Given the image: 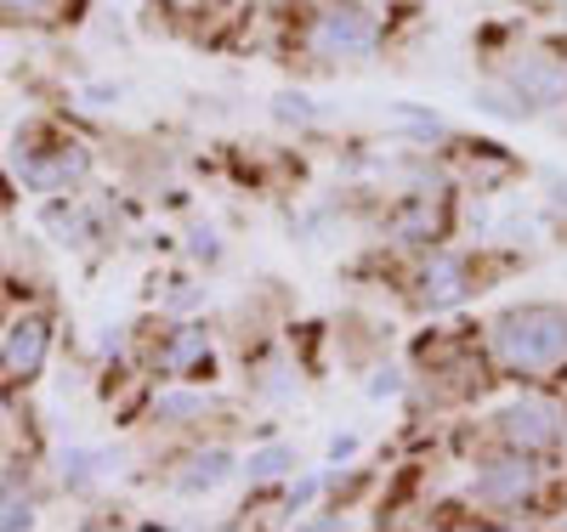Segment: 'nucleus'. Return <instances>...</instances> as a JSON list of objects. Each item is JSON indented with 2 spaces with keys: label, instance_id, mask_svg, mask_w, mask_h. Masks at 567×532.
I'll list each match as a JSON object with an SVG mask.
<instances>
[{
  "label": "nucleus",
  "instance_id": "obj_1",
  "mask_svg": "<svg viewBox=\"0 0 567 532\" xmlns=\"http://www.w3.org/2000/svg\"><path fill=\"white\" fill-rule=\"evenodd\" d=\"M494 352L511 374H550L567 363V306H516L494 323Z\"/></svg>",
  "mask_w": 567,
  "mask_h": 532
},
{
  "label": "nucleus",
  "instance_id": "obj_2",
  "mask_svg": "<svg viewBox=\"0 0 567 532\" xmlns=\"http://www.w3.org/2000/svg\"><path fill=\"white\" fill-rule=\"evenodd\" d=\"M374 45V23L358 12V7H336V12H323L318 29H312V52L318 58H358Z\"/></svg>",
  "mask_w": 567,
  "mask_h": 532
},
{
  "label": "nucleus",
  "instance_id": "obj_3",
  "mask_svg": "<svg viewBox=\"0 0 567 532\" xmlns=\"http://www.w3.org/2000/svg\"><path fill=\"white\" fill-rule=\"evenodd\" d=\"M499 425H505V442H511L516 453L550 448V442L561 437V419H556V408H545V403H516Z\"/></svg>",
  "mask_w": 567,
  "mask_h": 532
},
{
  "label": "nucleus",
  "instance_id": "obj_4",
  "mask_svg": "<svg viewBox=\"0 0 567 532\" xmlns=\"http://www.w3.org/2000/svg\"><path fill=\"white\" fill-rule=\"evenodd\" d=\"M45 346H52V328H45V317H18L7 328V346H0V368L7 374H34L45 363Z\"/></svg>",
  "mask_w": 567,
  "mask_h": 532
},
{
  "label": "nucleus",
  "instance_id": "obj_5",
  "mask_svg": "<svg viewBox=\"0 0 567 532\" xmlns=\"http://www.w3.org/2000/svg\"><path fill=\"white\" fill-rule=\"evenodd\" d=\"M528 488H534V465H528L523 453L499 459V465H488V470L477 476V499H483V504H523Z\"/></svg>",
  "mask_w": 567,
  "mask_h": 532
},
{
  "label": "nucleus",
  "instance_id": "obj_6",
  "mask_svg": "<svg viewBox=\"0 0 567 532\" xmlns=\"http://www.w3.org/2000/svg\"><path fill=\"white\" fill-rule=\"evenodd\" d=\"M420 301L432 306V312L465 301V261H460V255H432V261H425V272H420Z\"/></svg>",
  "mask_w": 567,
  "mask_h": 532
},
{
  "label": "nucleus",
  "instance_id": "obj_7",
  "mask_svg": "<svg viewBox=\"0 0 567 532\" xmlns=\"http://www.w3.org/2000/svg\"><path fill=\"white\" fill-rule=\"evenodd\" d=\"M511 85L528 96V103H556L567 91V63H545V58H523L511 69Z\"/></svg>",
  "mask_w": 567,
  "mask_h": 532
},
{
  "label": "nucleus",
  "instance_id": "obj_8",
  "mask_svg": "<svg viewBox=\"0 0 567 532\" xmlns=\"http://www.w3.org/2000/svg\"><path fill=\"white\" fill-rule=\"evenodd\" d=\"M227 470H233V453H221V448H210V453H199V459H187L182 493H210V488H221Z\"/></svg>",
  "mask_w": 567,
  "mask_h": 532
},
{
  "label": "nucleus",
  "instance_id": "obj_9",
  "mask_svg": "<svg viewBox=\"0 0 567 532\" xmlns=\"http://www.w3.org/2000/svg\"><path fill=\"white\" fill-rule=\"evenodd\" d=\"M392 232H398V238H432V232H437V205L420 199L414 210H403V216L392 221Z\"/></svg>",
  "mask_w": 567,
  "mask_h": 532
},
{
  "label": "nucleus",
  "instance_id": "obj_10",
  "mask_svg": "<svg viewBox=\"0 0 567 532\" xmlns=\"http://www.w3.org/2000/svg\"><path fill=\"white\" fill-rule=\"evenodd\" d=\"M477 103H483L488 114H499V119H523V114H528V96H523V91H511V96H505V91H483Z\"/></svg>",
  "mask_w": 567,
  "mask_h": 532
},
{
  "label": "nucleus",
  "instance_id": "obj_11",
  "mask_svg": "<svg viewBox=\"0 0 567 532\" xmlns=\"http://www.w3.org/2000/svg\"><path fill=\"white\" fill-rule=\"evenodd\" d=\"M290 465H296V453H290V448H261V453H250V476H256V481L284 476Z\"/></svg>",
  "mask_w": 567,
  "mask_h": 532
},
{
  "label": "nucleus",
  "instance_id": "obj_12",
  "mask_svg": "<svg viewBox=\"0 0 567 532\" xmlns=\"http://www.w3.org/2000/svg\"><path fill=\"white\" fill-rule=\"evenodd\" d=\"M194 414H205V397H199V392H171V397H159V419H194Z\"/></svg>",
  "mask_w": 567,
  "mask_h": 532
},
{
  "label": "nucleus",
  "instance_id": "obj_13",
  "mask_svg": "<svg viewBox=\"0 0 567 532\" xmlns=\"http://www.w3.org/2000/svg\"><path fill=\"white\" fill-rule=\"evenodd\" d=\"M205 352V334H194V328H182V341L171 346V357H165V368H187V363H194Z\"/></svg>",
  "mask_w": 567,
  "mask_h": 532
},
{
  "label": "nucleus",
  "instance_id": "obj_14",
  "mask_svg": "<svg viewBox=\"0 0 567 532\" xmlns=\"http://www.w3.org/2000/svg\"><path fill=\"white\" fill-rule=\"evenodd\" d=\"M91 465H97V459H91V453H63V481H69V488H91Z\"/></svg>",
  "mask_w": 567,
  "mask_h": 532
},
{
  "label": "nucleus",
  "instance_id": "obj_15",
  "mask_svg": "<svg viewBox=\"0 0 567 532\" xmlns=\"http://www.w3.org/2000/svg\"><path fill=\"white\" fill-rule=\"evenodd\" d=\"M7 526H34V504L29 499H0V532Z\"/></svg>",
  "mask_w": 567,
  "mask_h": 532
},
{
  "label": "nucleus",
  "instance_id": "obj_16",
  "mask_svg": "<svg viewBox=\"0 0 567 532\" xmlns=\"http://www.w3.org/2000/svg\"><path fill=\"white\" fill-rule=\"evenodd\" d=\"M398 119H403L414 136H443V119H437V114H420V108H409V103L398 108Z\"/></svg>",
  "mask_w": 567,
  "mask_h": 532
},
{
  "label": "nucleus",
  "instance_id": "obj_17",
  "mask_svg": "<svg viewBox=\"0 0 567 532\" xmlns=\"http://www.w3.org/2000/svg\"><path fill=\"white\" fill-rule=\"evenodd\" d=\"M278 119L307 125V119H312V103H307V96H278Z\"/></svg>",
  "mask_w": 567,
  "mask_h": 532
},
{
  "label": "nucleus",
  "instance_id": "obj_18",
  "mask_svg": "<svg viewBox=\"0 0 567 532\" xmlns=\"http://www.w3.org/2000/svg\"><path fill=\"white\" fill-rule=\"evenodd\" d=\"M392 392H398V374H392V368L369 379V397H392Z\"/></svg>",
  "mask_w": 567,
  "mask_h": 532
},
{
  "label": "nucleus",
  "instance_id": "obj_19",
  "mask_svg": "<svg viewBox=\"0 0 567 532\" xmlns=\"http://www.w3.org/2000/svg\"><path fill=\"white\" fill-rule=\"evenodd\" d=\"M194 255L216 261V232H194Z\"/></svg>",
  "mask_w": 567,
  "mask_h": 532
},
{
  "label": "nucleus",
  "instance_id": "obj_20",
  "mask_svg": "<svg viewBox=\"0 0 567 532\" xmlns=\"http://www.w3.org/2000/svg\"><path fill=\"white\" fill-rule=\"evenodd\" d=\"M45 0H0V12H40Z\"/></svg>",
  "mask_w": 567,
  "mask_h": 532
},
{
  "label": "nucleus",
  "instance_id": "obj_21",
  "mask_svg": "<svg viewBox=\"0 0 567 532\" xmlns=\"http://www.w3.org/2000/svg\"><path fill=\"white\" fill-rule=\"evenodd\" d=\"M329 453H336V459H347V453H358V437H336V442H329Z\"/></svg>",
  "mask_w": 567,
  "mask_h": 532
},
{
  "label": "nucleus",
  "instance_id": "obj_22",
  "mask_svg": "<svg viewBox=\"0 0 567 532\" xmlns=\"http://www.w3.org/2000/svg\"><path fill=\"white\" fill-rule=\"evenodd\" d=\"M312 493H318V481H312V476H307V481H296V499H290V504H307V499H312Z\"/></svg>",
  "mask_w": 567,
  "mask_h": 532
}]
</instances>
